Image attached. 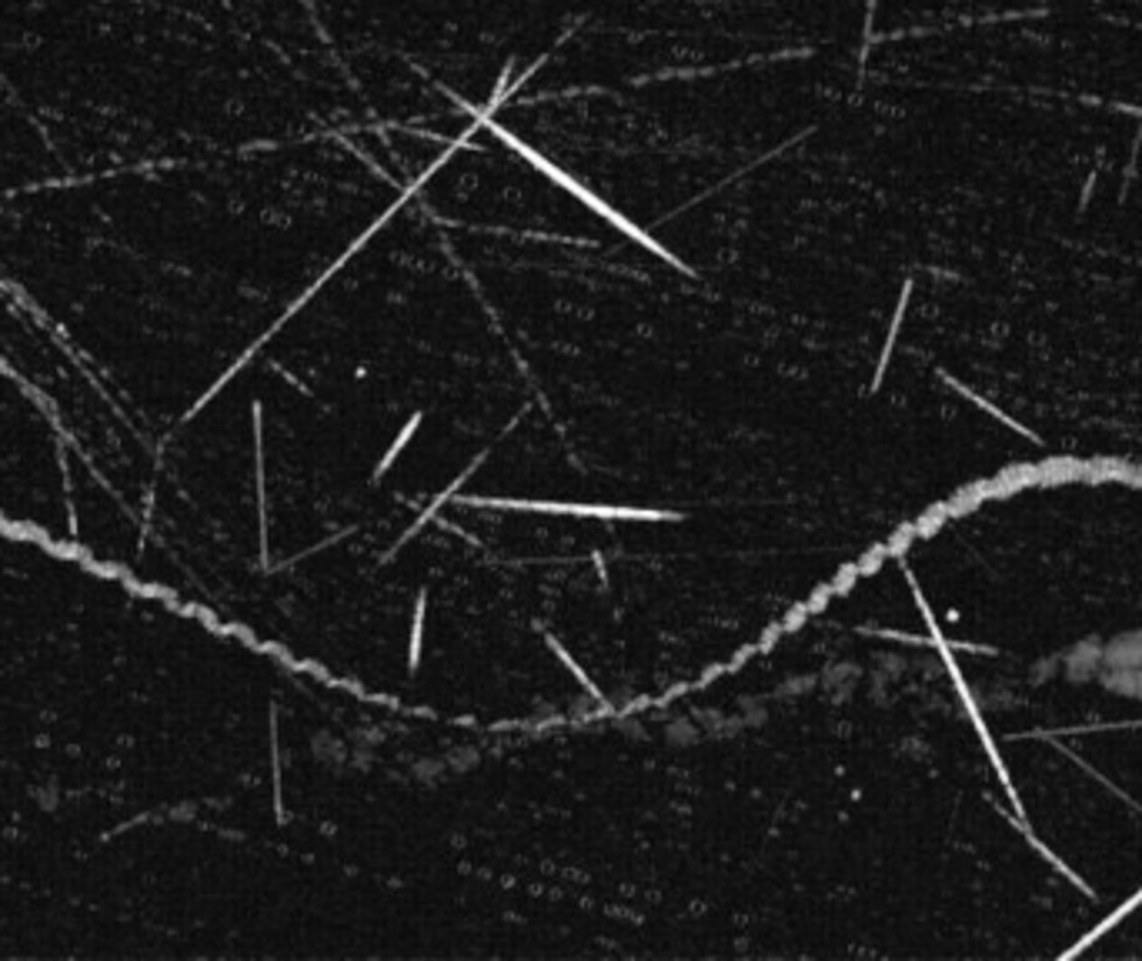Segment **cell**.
I'll return each mask as SVG.
<instances>
[{
    "label": "cell",
    "instance_id": "obj_1",
    "mask_svg": "<svg viewBox=\"0 0 1142 961\" xmlns=\"http://www.w3.org/2000/svg\"><path fill=\"white\" fill-rule=\"evenodd\" d=\"M468 110H472V114H474V127H488V131H491V134H498V137H501V141H505L508 147H511V151H518V154H521V157H525V161H531V164L538 167L541 174L551 177L555 184H561V187H565V191H568V194L578 197L582 204H588V208H592V210H598V214H602L604 220H612V224H615V228L622 230V234H628V238H635L638 244H641V247H649L651 254H659V257H665V261H669V264H675V267H681V261H679V257H675V254H669V251H665V247H661V244H655V240H651L649 234H645V230L635 228V224H632V220H628L625 214H618V210L612 208V204H604V201H602V197H598V194H594V191H588V187H582V184H578V181H575V177H571V174H565L561 167L551 164V161H548V157H545V154H538V151H535V147H528L525 141H518L515 134L508 131V127H501V124L494 120V114H488V110H484V107H468Z\"/></svg>",
    "mask_w": 1142,
    "mask_h": 961
},
{
    "label": "cell",
    "instance_id": "obj_2",
    "mask_svg": "<svg viewBox=\"0 0 1142 961\" xmlns=\"http://www.w3.org/2000/svg\"><path fill=\"white\" fill-rule=\"evenodd\" d=\"M909 291H912V285L902 287L899 307H895V317H892V331H889V338H885V348H882L879 371H875V387H879L882 374H885V364H889V358H892V344H895V334H899V328H902V314H905V301H909Z\"/></svg>",
    "mask_w": 1142,
    "mask_h": 961
},
{
    "label": "cell",
    "instance_id": "obj_3",
    "mask_svg": "<svg viewBox=\"0 0 1142 961\" xmlns=\"http://www.w3.org/2000/svg\"><path fill=\"white\" fill-rule=\"evenodd\" d=\"M421 628H425V601L417 604V614H415V634H411V667L417 665V655H421Z\"/></svg>",
    "mask_w": 1142,
    "mask_h": 961
}]
</instances>
